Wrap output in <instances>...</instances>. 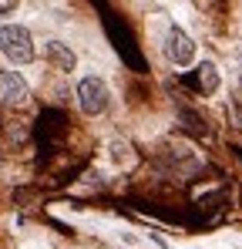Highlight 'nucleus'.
<instances>
[{
    "instance_id": "423d86ee",
    "label": "nucleus",
    "mask_w": 242,
    "mask_h": 249,
    "mask_svg": "<svg viewBox=\"0 0 242 249\" xmlns=\"http://www.w3.org/2000/svg\"><path fill=\"white\" fill-rule=\"evenodd\" d=\"M199 84H202V91L205 94H212V91H219V71H215V64H202L199 68Z\"/></svg>"
},
{
    "instance_id": "39448f33",
    "label": "nucleus",
    "mask_w": 242,
    "mask_h": 249,
    "mask_svg": "<svg viewBox=\"0 0 242 249\" xmlns=\"http://www.w3.org/2000/svg\"><path fill=\"white\" fill-rule=\"evenodd\" d=\"M44 57L51 61V68L54 71H61V74H71L74 71V64H78V57H74V51L68 47V44L61 41H51L47 47H44Z\"/></svg>"
},
{
    "instance_id": "f257e3e1",
    "label": "nucleus",
    "mask_w": 242,
    "mask_h": 249,
    "mask_svg": "<svg viewBox=\"0 0 242 249\" xmlns=\"http://www.w3.org/2000/svg\"><path fill=\"white\" fill-rule=\"evenodd\" d=\"M0 54L10 64H31L34 61V37L20 24H3L0 27Z\"/></svg>"
},
{
    "instance_id": "7ed1b4c3",
    "label": "nucleus",
    "mask_w": 242,
    "mask_h": 249,
    "mask_svg": "<svg viewBox=\"0 0 242 249\" xmlns=\"http://www.w3.org/2000/svg\"><path fill=\"white\" fill-rule=\"evenodd\" d=\"M165 54L175 68H189L195 61V41L182 31V27H172L168 37H165Z\"/></svg>"
},
{
    "instance_id": "f03ea898",
    "label": "nucleus",
    "mask_w": 242,
    "mask_h": 249,
    "mask_svg": "<svg viewBox=\"0 0 242 249\" xmlns=\"http://www.w3.org/2000/svg\"><path fill=\"white\" fill-rule=\"evenodd\" d=\"M78 105L84 115H101V111H108V105H111V91H108V84L101 81V78H94V74H87V78H81L78 84Z\"/></svg>"
},
{
    "instance_id": "6e6552de",
    "label": "nucleus",
    "mask_w": 242,
    "mask_h": 249,
    "mask_svg": "<svg viewBox=\"0 0 242 249\" xmlns=\"http://www.w3.org/2000/svg\"><path fill=\"white\" fill-rule=\"evenodd\" d=\"M239 84H242V78H239Z\"/></svg>"
},
{
    "instance_id": "20e7f679",
    "label": "nucleus",
    "mask_w": 242,
    "mask_h": 249,
    "mask_svg": "<svg viewBox=\"0 0 242 249\" xmlns=\"http://www.w3.org/2000/svg\"><path fill=\"white\" fill-rule=\"evenodd\" d=\"M27 94H31V88L17 71H0V101L3 105H20V101H27Z\"/></svg>"
},
{
    "instance_id": "0eeeda50",
    "label": "nucleus",
    "mask_w": 242,
    "mask_h": 249,
    "mask_svg": "<svg viewBox=\"0 0 242 249\" xmlns=\"http://www.w3.org/2000/svg\"><path fill=\"white\" fill-rule=\"evenodd\" d=\"M14 7H17V0H0V17H7Z\"/></svg>"
}]
</instances>
